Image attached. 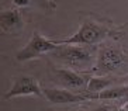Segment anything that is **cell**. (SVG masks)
Returning a JSON list of instances; mask_svg holds the SVG:
<instances>
[{"mask_svg":"<svg viewBox=\"0 0 128 111\" xmlns=\"http://www.w3.org/2000/svg\"><path fill=\"white\" fill-rule=\"evenodd\" d=\"M113 34L114 31L102 22H97L94 20H84L80 28L73 35L65 38V40L56 41V42L59 45H86V46H90V45L103 42Z\"/></svg>","mask_w":128,"mask_h":111,"instance_id":"obj_1","label":"cell"},{"mask_svg":"<svg viewBox=\"0 0 128 111\" xmlns=\"http://www.w3.org/2000/svg\"><path fill=\"white\" fill-rule=\"evenodd\" d=\"M49 55L69 69H86L94 60V49L86 45H58Z\"/></svg>","mask_w":128,"mask_h":111,"instance_id":"obj_2","label":"cell"},{"mask_svg":"<svg viewBox=\"0 0 128 111\" xmlns=\"http://www.w3.org/2000/svg\"><path fill=\"white\" fill-rule=\"evenodd\" d=\"M56 41H51L48 38H45L44 35L35 31L32 34V37L30 38V41L27 42V45L23 49H20L16 55V59L18 62H27V60L37 59L40 56L45 55V54H51L58 48Z\"/></svg>","mask_w":128,"mask_h":111,"instance_id":"obj_3","label":"cell"},{"mask_svg":"<svg viewBox=\"0 0 128 111\" xmlns=\"http://www.w3.org/2000/svg\"><path fill=\"white\" fill-rule=\"evenodd\" d=\"M128 60V55L120 46H103L98 51L94 72L98 73H111L120 70Z\"/></svg>","mask_w":128,"mask_h":111,"instance_id":"obj_4","label":"cell"},{"mask_svg":"<svg viewBox=\"0 0 128 111\" xmlns=\"http://www.w3.org/2000/svg\"><path fill=\"white\" fill-rule=\"evenodd\" d=\"M23 96H37L44 97V89L38 83L35 78L31 76H18L14 80L13 86L7 92L4 93V100H12L16 97H23Z\"/></svg>","mask_w":128,"mask_h":111,"instance_id":"obj_5","label":"cell"},{"mask_svg":"<svg viewBox=\"0 0 128 111\" xmlns=\"http://www.w3.org/2000/svg\"><path fill=\"white\" fill-rule=\"evenodd\" d=\"M54 78L65 89H86L87 82H89L86 76H83L79 72L69 69V68L54 69Z\"/></svg>","mask_w":128,"mask_h":111,"instance_id":"obj_6","label":"cell"},{"mask_svg":"<svg viewBox=\"0 0 128 111\" xmlns=\"http://www.w3.org/2000/svg\"><path fill=\"white\" fill-rule=\"evenodd\" d=\"M44 97L52 104H75L89 100V96L84 94H76L68 89H58V87H49L44 89Z\"/></svg>","mask_w":128,"mask_h":111,"instance_id":"obj_7","label":"cell"},{"mask_svg":"<svg viewBox=\"0 0 128 111\" xmlns=\"http://www.w3.org/2000/svg\"><path fill=\"white\" fill-rule=\"evenodd\" d=\"M0 24L3 31H17L23 26L21 14L17 8H8L3 10L0 14Z\"/></svg>","mask_w":128,"mask_h":111,"instance_id":"obj_8","label":"cell"},{"mask_svg":"<svg viewBox=\"0 0 128 111\" xmlns=\"http://www.w3.org/2000/svg\"><path fill=\"white\" fill-rule=\"evenodd\" d=\"M89 96V94H87ZM128 98V86H117V87H108L103 90L97 94L89 96V100H106V101H113V100H124Z\"/></svg>","mask_w":128,"mask_h":111,"instance_id":"obj_9","label":"cell"},{"mask_svg":"<svg viewBox=\"0 0 128 111\" xmlns=\"http://www.w3.org/2000/svg\"><path fill=\"white\" fill-rule=\"evenodd\" d=\"M111 84H113L111 79H106L103 76H92V78H89L86 90L89 92V96H92V94H97L103 90L108 89Z\"/></svg>","mask_w":128,"mask_h":111,"instance_id":"obj_10","label":"cell"},{"mask_svg":"<svg viewBox=\"0 0 128 111\" xmlns=\"http://www.w3.org/2000/svg\"><path fill=\"white\" fill-rule=\"evenodd\" d=\"M17 7H27L31 3V0H12Z\"/></svg>","mask_w":128,"mask_h":111,"instance_id":"obj_11","label":"cell"},{"mask_svg":"<svg viewBox=\"0 0 128 111\" xmlns=\"http://www.w3.org/2000/svg\"><path fill=\"white\" fill-rule=\"evenodd\" d=\"M110 110H111L110 106H103V107H98V108H96V110H93V111H110Z\"/></svg>","mask_w":128,"mask_h":111,"instance_id":"obj_12","label":"cell"},{"mask_svg":"<svg viewBox=\"0 0 128 111\" xmlns=\"http://www.w3.org/2000/svg\"><path fill=\"white\" fill-rule=\"evenodd\" d=\"M122 30H124L125 32H128V24H127V26H125V27H122Z\"/></svg>","mask_w":128,"mask_h":111,"instance_id":"obj_13","label":"cell"}]
</instances>
